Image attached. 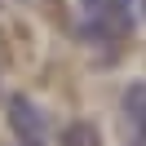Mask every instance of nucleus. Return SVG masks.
I'll list each match as a JSON object with an SVG mask.
<instances>
[{
    "label": "nucleus",
    "instance_id": "obj_1",
    "mask_svg": "<svg viewBox=\"0 0 146 146\" xmlns=\"http://www.w3.org/2000/svg\"><path fill=\"white\" fill-rule=\"evenodd\" d=\"M5 124L13 133V146H53L49 115L31 93H9L5 98Z\"/></svg>",
    "mask_w": 146,
    "mask_h": 146
},
{
    "label": "nucleus",
    "instance_id": "obj_2",
    "mask_svg": "<svg viewBox=\"0 0 146 146\" xmlns=\"http://www.w3.org/2000/svg\"><path fill=\"white\" fill-rule=\"evenodd\" d=\"M80 31L89 40H119L133 31V0H75Z\"/></svg>",
    "mask_w": 146,
    "mask_h": 146
},
{
    "label": "nucleus",
    "instance_id": "obj_3",
    "mask_svg": "<svg viewBox=\"0 0 146 146\" xmlns=\"http://www.w3.org/2000/svg\"><path fill=\"white\" fill-rule=\"evenodd\" d=\"M119 142L146 146V80H133L119 98Z\"/></svg>",
    "mask_w": 146,
    "mask_h": 146
},
{
    "label": "nucleus",
    "instance_id": "obj_4",
    "mask_svg": "<svg viewBox=\"0 0 146 146\" xmlns=\"http://www.w3.org/2000/svg\"><path fill=\"white\" fill-rule=\"evenodd\" d=\"M58 146H102V133L93 119H75V124H66V133L58 137Z\"/></svg>",
    "mask_w": 146,
    "mask_h": 146
}]
</instances>
